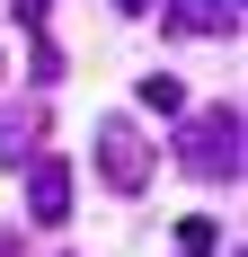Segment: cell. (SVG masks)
<instances>
[{"label":"cell","mask_w":248,"mask_h":257,"mask_svg":"<svg viewBox=\"0 0 248 257\" xmlns=\"http://www.w3.org/2000/svg\"><path fill=\"white\" fill-rule=\"evenodd\" d=\"M9 9H18V27H45V9H53V0H9Z\"/></svg>","instance_id":"cell-9"},{"label":"cell","mask_w":248,"mask_h":257,"mask_svg":"<svg viewBox=\"0 0 248 257\" xmlns=\"http://www.w3.org/2000/svg\"><path fill=\"white\" fill-rule=\"evenodd\" d=\"M45 124H53V98H9L0 106V169H27L45 151Z\"/></svg>","instance_id":"cell-3"},{"label":"cell","mask_w":248,"mask_h":257,"mask_svg":"<svg viewBox=\"0 0 248 257\" xmlns=\"http://www.w3.org/2000/svg\"><path fill=\"white\" fill-rule=\"evenodd\" d=\"M62 213H71V169H62L53 151H36V160H27V222L53 231Z\"/></svg>","instance_id":"cell-4"},{"label":"cell","mask_w":248,"mask_h":257,"mask_svg":"<svg viewBox=\"0 0 248 257\" xmlns=\"http://www.w3.org/2000/svg\"><path fill=\"white\" fill-rule=\"evenodd\" d=\"M230 9H239V0H230Z\"/></svg>","instance_id":"cell-12"},{"label":"cell","mask_w":248,"mask_h":257,"mask_svg":"<svg viewBox=\"0 0 248 257\" xmlns=\"http://www.w3.org/2000/svg\"><path fill=\"white\" fill-rule=\"evenodd\" d=\"M0 257H27V248H18V239H9V231H0Z\"/></svg>","instance_id":"cell-11"},{"label":"cell","mask_w":248,"mask_h":257,"mask_svg":"<svg viewBox=\"0 0 248 257\" xmlns=\"http://www.w3.org/2000/svg\"><path fill=\"white\" fill-rule=\"evenodd\" d=\"M98 178H106V195H142L151 186V133L133 115H98Z\"/></svg>","instance_id":"cell-2"},{"label":"cell","mask_w":248,"mask_h":257,"mask_svg":"<svg viewBox=\"0 0 248 257\" xmlns=\"http://www.w3.org/2000/svg\"><path fill=\"white\" fill-rule=\"evenodd\" d=\"M142 115H169V124H177V115H186V80L151 71V80H142Z\"/></svg>","instance_id":"cell-6"},{"label":"cell","mask_w":248,"mask_h":257,"mask_svg":"<svg viewBox=\"0 0 248 257\" xmlns=\"http://www.w3.org/2000/svg\"><path fill=\"white\" fill-rule=\"evenodd\" d=\"M177 257H222V222L186 213V222H177Z\"/></svg>","instance_id":"cell-7"},{"label":"cell","mask_w":248,"mask_h":257,"mask_svg":"<svg viewBox=\"0 0 248 257\" xmlns=\"http://www.w3.org/2000/svg\"><path fill=\"white\" fill-rule=\"evenodd\" d=\"M115 9H124V18H142V9H151V0H115Z\"/></svg>","instance_id":"cell-10"},{"label":"cell","mask_w":248,"mask_h":257,"mask_svg":"<svg viewBox=\"0 0 248 257\" xmlns=\"http://www.w3.org/2000/svg\"><path fill=\"white\" fill-rule=\"evenodd\" d=\"M53 80H62V45L36 27V89H53Z\"/></svg>","instance_id":"cell-8"},{"label":"cell","mask_w":248,"mask_h":257,"mask_svg":"<svg viewBox=\"0 0 248 257\" xmlns=\"http://www.w3.org/2000/svg\"><path fill=\"white\" fill-rule=\"evenodd\" d=\"M169 36H239V9L230 0H160Z\"/></svg>","instance_id":"cell-5"},{"label":"cell","mask_w":248,"mask_h":257,"mask_svg":"<svg viewBox=\"0 0 248 257\" xmlns=\"http://www.w3.org/2000/svg\"><path fill=\"white\" fill-rule=\"evenodd\" d=\"M177 169H186V178H204V186H230L239 178V106H186V115H177Z\"/></svg>","instance_id":"cell-1"}]
</instances>
